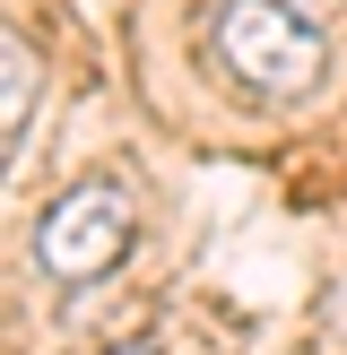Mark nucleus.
<instances>
[{
	"mask_svg": "<svg viewBox=\"0 0 347 355\" xmlns=\"http://www.w3.org/2000/svg\"><path fill=\"white\" fill-rule=\"evenodd\" d=\"M113 355H156V347H148V338H139V347H113Z\"/></svg>",
	"mask_w": 347,
	"mask_h": 355,
	"instance_id": "20e7f679",
	"label": "nucleus"
},
{
	"mask_svg": "<svg viewBox=\"0 0 347 355\" xmlns=\"http://www.w3.org/2000/svg\"><path fill=\"white\" fill-rule=\"evenodd\" d=\"M208 61L226 87H243L260 104H304L330 78V26L304 0H217Z\"/></svg>",
	"mask_w": 347,
	"mask_h": 355,
	"instance_id": "f257e3e1",
	"label": "nucleus"
},
{
	"mask_svg": "<svg viewBox=\"0 0 347 355\" xmlns=\"http://www.w3.org/2000/svg\"><path fill=\"white\" fill-rule=\"evenodd\" d=\"M26 121H35V52L26 35H0V148H9V165L26 156Z\"/></svg>",
	"mask_w": 347,
	"mask_h": 355,
	"instance_id": "7ed1b4c3",
	"label": "nucleus"
},
{
	"mask_svg": "<svg viewBox=\"0 0 347 355\" xmlns=\"http://www.w3.org/2000/svg\"><path fill=\"white\" fill-rule=\"evenodd\" d=\"M130 252V191L121 182H78L35 217V269L52 286H87Z\"/></svg>",
	"mask_w": 347,
	"mask_h": 355,
	"instance_id": "f03ea898",
	"label": "nucleus"
}]
</instances>
